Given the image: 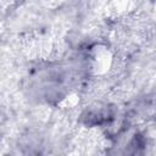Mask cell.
I'll return each instance as SVG.
<instances>
[{
	"label": "cell",
	"instance_id": "obj_1",
	"mask_svg": "<svg viewBox=\"0 0 156 156\" xmlns=\"http://www.w3.org/2000/svg\"><path fill=\"white\" fill-rule=\"evenodd\" d=\"M90 67L96 74H102L107 72L112 63V55L108 48L105 45H95L90 50Z\"/></svg>",
	"mask_w": 156,
	"mask_h": 156
},
{
	"label": "cell",
	"instance_id": "obj_2",
	"mask_svg": "<svg viewBox=\"0 0 156 156\" xmlns=\"http://www.w3.org/2000/svg\"><path fill=\"white\" fill-rule=\"evenodd\" d=\"M130 4H132V0H110L107 7L112 15L121 16L129 10Z\"/></svg>",
	"mask_w": 156,
	"mask_h": 156
},
{
	"label": "cell",
	"instance_id": "obj_3",
	"mask_svg": "<svg viewBox=\"0 0 156 156\" xmlns=\"http://www.w3.org/2000/svg\"><path fill=\"white\" fill-rule=\"evenodd\" d=\"M77 102H78V96L74 94H69L63 98V100L61 101V106L63 108H71V107L76 106Z\"/></svg>",
	"mask_w": 156,
	"mask_h": 156
}]
</instances>
